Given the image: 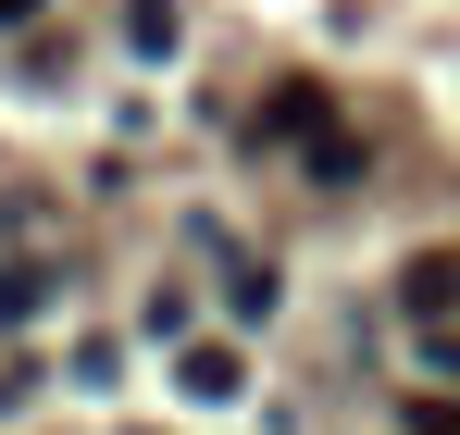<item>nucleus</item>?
Wrapping results in <instances>:
<instances>
[{"label":"nucleus","instance_id":"20e7f679","mask_svg":"<svg viewBox=\"0 0 460 435\" xmlns=\"http://www.w3.org/2000/svg\"><path fill=\"white\" fill-rule=\"evenodd\" d=\"M50 287H63V274H50L38 249H13V262H0V324H25V311H50Z\"/></svg>","mask_w":460,"mask_h":435},{"label":"nucleus","instance_id":"423d86ee","mask_svg":"<svg viewBox=\"0 0 460 435\" xmlns=\"http://www.w3.org/2000/svg\"><path fill=\"white\" fill-rule=\"evenodd\" d=\"M125 50H137V63L174 50V0H137V13H125Z\"/></svg>","mask_w":460,"mask_h":435},{"label":"nucleus","instance_id":"9d476101","mask_svg":"<svg viewBox=\"0 0 460 435\" xmlns=\"http://www.w3.org/2000/svg\"><path fill=\"white\" fill-rule=\"evenodd\" d=\"M25 13H38V0H0V25H25Z\"/></svg>","mask_w":460,"mask_h":435},{"label":"nucleus","instance_id":"1a4fd4ad","mask_svg":"<svg viewBox=\"0 0 460 435\" xmlns=\"http://www.w3.org/2000/svg\"><path fill=\"white\" fill-rule=\"evenodd\" d=\"M423 373H448V386H460V336H448V324L423 336Z\"/></svg>","mask_w":460,"mask_h":435},{"label":"nucleus","instance_id":"0eeeda50","mask_svg":"<svg viewBox=\"0 0 460 435\" xmlns=\"http://www.w3.org/2000/svg\"><path fill=\"white\" fill-rule=\"evenodd\" d=\"M225 298H236V311H274L287 287H274V262H225Z\"/></svg>","mask_w":460,"mask_h":435},{"label":"nucleus","instance_id":"f03ea898","mask_svg":"<svg viewBox=\"0 0 460 435\" xmlns=\"http://www.w3.org/2000/svg\"><path fill=\"white\" fill-rule=\"evenodd\" d=\"M174 386H187L199 411H225V398H249V361H236L225 336H199V349H174Z\"/></svg>","mask_w":460,"mask_h":435},{"label":"nucleus","instance_id":"f257e3e1","mask_svg":"<svg viewBox=\"0 0 460 435\" xmlns=\"http://www.w3.org/2000/svg\"><path fill=\"white\" fill-rule=\"evenodd\" d=\"M249 138H261V149H311V138H336V100H323L311 75H287V87H261Z\"/></svg>","mask_w":460,"mask_h":435},{"label":"nucleus","instance_id":"39448f33","mask_svg":"<svg viewBox=\"0 0 460 435\" xmlns=\"http://www.w3.org/2000/svg\"><path fill=\"white\" fill-rule=\"evenodd\" d=\"M299 162H311V187H361V174H374V149L349 138V125H336V138H311Z\"/></svg>","mask_w":460,"mask_h":435},{"label":"nucleus","instance_id":"7ed1b4c3","mask_svg":"<svg viewBox=\"0 0 460 435\" xmlns=\"http://www.w3.org/2000/svg\"><path fill=\"white\" fill-rule=\"evenodd\" d=\"M398 298H411V324H448L460 311V249H423V262L398 274Z\"/></svg>","mask_w":460,"mask_h":435},{"label":"nucleus","instance_id":"6e6552de","mask_svg":"<svg viewBox=\"0 0 460 435\" xmlns=\"http://www.w3.org/2000/svg\"><path fill=\"white\" fill-rule=\"evenodd\" d=\"M411 435H460V398H411Z\"/></svg>","mask_w":460,"mask_h":435}]
</instances>
